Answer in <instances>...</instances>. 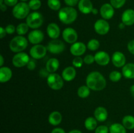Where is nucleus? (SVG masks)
I'll return each mask as SVG.
<instances>
[{
	"label": "nucleus",
	"instance_id": "1",
	"mask_svg": "<svg viewBox=\"0 0 134 133\" xmlns=\"http://www.w3.org/2000/svg\"><path fill=\"white\" fill-rule=\"evenodd\" d=\"M86 86L94 91L103 90L106 86V80L100 72L94 71L90 72L86 77Z\"/></svg>",
	"mask_w": 134,
	"mask_h": 133
},
{
	"label": "nucleus",
	"instance_id": "2",
	"mask_svg": "<svg viewBox=\"0 0 134 133\" xmlns=\"http://www.w3.org/2000/svg\"><path fill=\"white\" fill-rule=\"evenodd\" d=\"M58 17L63 23L70 24L77 19V11L72 7H65L59 10Z\"/></svg>",
	"mask_w": 134,
	"mask_h": 133
},
{
	"label": "nucleus",
	"instance_id": "3",
	"mask_svg": "<svg viewBox=\"0 0 134 133\" xmlns=\"http://www.w3.org/2000/svg\"><path fill=\"white\" fill-rule=\"evenodd\" d=\"M27 46V40L22 35L14 37L10 42L9 48L10 50L15 53H19L24 50Z\"/></svg>",
	"mask_w": 134,
	"mask_h": 133
},
{
	"label": "nucleus",
	"instance_id": "4",
	"mask_svg": "<svg viewBox=\"0 0 134 133\" xmlns=\"http://www.w3.org/2000/svg\"><path fill=\"white\" fill-rule=\"evenodd\" d=\"M30 8L28 4L24 2L17 3L13 9V14L17 19H24L27 17L30 13Z\"/></svg>",
	"mask_w": 134,
	"mask_h": 133
},
{
	"label": "nucleus",
	"instance_id": "5",
	"mask_svg": "<svg viewBox=\"0 0 134 133\" xmlns=\"http://www.w3.org/2000/svg\"><path fill=\"white\" fill-rule=\"evenodd\" d=\"M43 23V17L39 12H34L27 16L26 18V23L29 27L37 29L41 27Z\"/></svg>",
	"mask_w": 134,
	"mask_h": 133
},
{
	"label": "nucleus",
	"instance_id": "6",
	"mask_svg": "<svg viewBox=\"0 0 134 133\" xmlns=\"http://www.w3.org/2000/svg\"><path fill=\"white\" fill-rule=\"evenodd\" d=\"M63 78L56 73H51L47 77V84L54 90H59L64 86Z\"/></svg>",
	"mask_w": 134,
	"mask_h": 133
},
{
	"label": "nucleus",
	"instance_id": "7",
	"mask_svg": "<svg viewBox=\"0 0 134 133\" xmlns=\"http://www.w3.org/2000/svg\"><path fill=\"white\" fill-rule=\"evenodd\" d=\"M30 57L24 52H19L14 55L13 58V64L15 67L20 68L27 65L30 61Z\"/></svg>",
	"mask_w": 134,
	"mask_h": 133
},
{
	"label": "nucleus",
	"instance_id": "8",
	"mask_svg": "<svg viewBox=\"0 0 134 133\" xmlns=\"http://www.w3.org/2000/svg\"><path fill=\"white\" fill-rule=\"evenodd\" d=\"M65 49V44L62 40L53 39L48 43L47 50L53 54H58L63 52Z\"/></svg>",
	"mask_w": 134,
	"mask_h": 133
},
{
	"label": "nucleus",
	"instance_id": "9",
	"mask_svg": "<svg viewBox=\"0 0 134 133\" xmlns=\"http://www.w3.org/2000/svg\"><path fill=\"white\" fill-rule=\"evenodd\" d=\"M47 48L41 44H35L30 49V54L34 59H39L45 56L47 54Z\"/></svg>",
	"mask_w": 134,
	"mask_h": 133
},
{
	"label": "nucleus",
	"instance_id": "10",
	"mask_svg": "<svg viewBox=\"0 0 134 133\" xmlns=\"http://www.w3.org/2000/svg\"><path fill=\"white\" fill-rule=\"evenodd\" d=\"M62 37L67 43L69 44H73L77 40L78 35L77 31L71 27H67L63 31Z\"/></svg>",
	"mask_w": 134,
	"mask_h": 133
},
{
	"label": "nucleus",
	"instance_id": "11",
	"mask_svg": "<svg viewBox=\"0 0 134 133\" xmlns=\"http://www.w3.org/2000/svg\"><path fill=\"white\" fill-rule=\"evenodd\" d=\"M110 29L109 24L104 19H99L94 24V29L99 35H103L109 32Z\"/></svg>",
	"mask_w": 134,
	"mask_h": 133
},
{
	"label": "nucleus",
	"instance_id": "12",
	"mask_svg": "<svg viewBox=\"0 0 134 133\" xmlns=\"http://www.w3.org/2000/svg\"><path fill=\"white\" fill-rule=\"evenodd\" d=\"M100 14L104 20L111 19L115 14L114 7L110 3L103 4L101 7Z\"/></svg>",
	"mask_w": 134,
	"mask_h": 133
},
{
	"label": "nucleus",
	"instance_id": "13",
	"mask_svg": "<svg viewBox=\"0 0 134 133\" xmlns=\"http://www.w3.org/2000/svg\"><path fill=\"white\" fill-rule=\"evenodd\" d=\"M86 46L84 43L77 42L73 43L70 48V52L72 55L75 56H81L85 53Z\"/></svg>",
	"mask_w": 134,
	"mask_h": 133
},
{
	"label": "nucleus",
	"instance_id": "14",
	"mask_svg": "<svg viewBox=\"0 0 134 133\" xmlns=\"http://www.w3.org/2000/svg\"><path fill=\"white\" fill-rule=\"evenodd\" d=\"M43 39H44V34L40 30H33L28 35V40L31 44H39L43 41Z\"/></svg>",
	"mask_w": 134,
	"mask_h": 133
},
{
	"label": "nucleus",
	"instance_id": "15",
	"mask_svg": "<svg viewBox=\"0 0 134 133\" xmlns=\"http://www.w3.org/2000/svg\"><path fill=\"white\" fill-rule=\"evenodd\" d=\"M126 57L120 52H115L113 54L112 62L116 67L120 68L126 65Z\"/></svg>",
	"mask_w": 134,
	"mask_h": 133
},
{
	"label": "nucleus",
	"instance_id": "16",
	"mask_svg": "<svg viewBox=\"0 0 134 133\" xmlns=\"http://www.w3.org/2000/svg\"><path fill=\"white\" fill-rule=\"evenodd\" d=\"M122 22L125 26H130L134 24V10L127 9L122 15Z\"/></svg>",
	"mask_w": 134,
	"mask_h": 133
},
{
	"label": "nucleus",
	"instance_id": "17",
	"mask_svg": "<svg viewBox=\"0 0 134 133\" xmlns=\"http://www.w3.org/2000/svg\"><path fill=\"white\" fill-rule=\"evenodd\" d=\"M94 58L96 62L102 66L107 65L110 61V57L108 53L103 51L97 52L94 56Z\"/></svg>",
	"mask_w": 134,
	"mask_h": 133
},
{
	"label": "nucleus",
	"instance_id": "18",
	"mask_svg": "<svg viewBox=\"0 0 134 133\" xmlns=\"http://www.w3.org/2000/svg\"><path fill=\"white\" fill-rule=\"evenodd\" d=\"M79 10L85 14L92 13L93 10L92 3L90 0H80L78 4Z\"/></svg>",
	"mask_w": 134,
	"mask_h": 133
},
{
	"label": "nucleus",
	"instance_id": "19",
	"mask_svg": "<svg viewBox=\"0 0 134 133\" xmlns=\"http://www.w3.org/2000/svg\"><path fill=\"white\" fill-rule=\"evenodd\" d=\"M47 32L49 37L52 39H57L60 34V29L59 26L55 23H51L48 25Z\"/></svg>",
	"mask_w": 134,
	"mask_h": 133
},
{
	"label": "nucleus",
	"instance_id": "20",
	"mask_svg": "<svg viewBox=\"0 0 134 133\" xmlns=\"http://www.w3.org/2000/svg\"><path fill=\"white\" fill-rule=\"evenodd\" d=\"M94 114L97 121H99V122L105 121L108 117V113H107V110L104 107L102 106H99L96 108Z\"/></svg>",
	"mask_w": 134,
	"mask_h": 133
},
{
	"label": "nucleus",
	"instance_id": "21",
	"mask_svg": "<svg viewBox=\"0 0 134 133\" xmlns=\"http://www.w3.org/2000/svg\"><path fill=\"white\" fill-rule=\"evenodd\" d=\"M75 76L76 70L73 66H68L63 70L62 73V77L67 82L73 80L75 78Z\"/></svg>",
	"mask_w": 134,
	"mask_h": 133
},
{
	"label": "nucleus",
	"instance_id": "22",
	"mask_svg": "<svg viewBox=\"0 0 134 133\" xmlns=\"http://www.w3.org/2000/svg\"><path fill=\"white\" fill-rule=\"evenodd\" d=\"M12 77V70L7 66H1L0 69V82L5 83Z\"/></svg>",
	"mask_w": 134,
	"mask_h": 133
},
{
	"label": "nucleus",
	"instance_id": "23",
	"mask_svg": "<svg viewBox=\"0 0 134 133\" xmlns=\"http://www.w3.org/2000/svg\"><path fill=\"white\" fill-rule=\"evenodd\" d=\"M122 74L127 79H134V63L126 64L122 67Z\"/></svg>",
	"mask_w": 134,
	"mask_h": 133
},
{
	"label": "nucleus",
	"instance_id": "24",
	"mask_svg": "<svg viewBox=\"0 0 134 133\" xmlns=\"http://www.w3.org/2000/svg\"><path fill=\"white\" fill-rule=\"evenodd\" d=\"M62 120V116L59 112L55 111L52 112L48 116V122L51 125L56 126L61 123Z\"/></svg>",
	"mask_w": 134,
	"mask_h": 133
},
{
	"label": "nucleus",
	"instance_id": "25",
	"mask_svg": "<svg viewBox=\"0 0 134 133\" xmlns=\"http://www.w3.org/2000/svg\"><path fill=\"white\" fill-rule=\"evenodd\" d=\"M59 65L60 63L58 59L56 58H51L48 59L46 63V69L48 72L54 73L58 69Z\"/></svg>",
	"mask_w": 134,
	"mask_h": 133
},
{
	"label": "nucleus",
	"instance_id": "26",
	"mask_svg": "<svg viewBox=\"0 0 134 133\" xmlns=\"http://www.w3.org/2000/svg\"><path fill=\"white\" fill-rule=\"evenodd\" d=\"M122 125L128 130L134 129V117L132 116H126L122 119Z\"/></svg>",
	"mask_w": 134,
	"mask_h": 133
},
{
	"label": "nucleus",
	"instance_id": "27",
	"mask_svg": "<svg viewBox=\"0 0 134 133\" xmlns=\"http://www.w3.org/2000/svg\"><path fill=\"white\" fill-rule=\"evenodd\" d=\"M97 119L93 117H89L85 121V126L87 130H94L97 128Z\"/></svg>",
	"mask_w": 134,
	"mask_h": 133
},
{
	"label": "nucleus",
	"instance_id": "28",
	"mask_svg": "<svg viewBox=\"0 0 134 133\" xmlns=\"http://www.w3.org/2000/svg\"><path fill=\"white\" fill-rule=\"evenodd\" d=\"M110 133H126V129L120 123H114L110 126Z\"/></svg>",
	"mask_w": 134,
	"mask_h": 133
},
{
	"label": "nucleus",
	"instance_id": "29",
	"mask_svg": "<svg viewBox=\"0 0 134 133\" xmlns=\"http://www.w3.org/2000/svg\"><path fill=\"white\" fill-rule=\"evenodd\" d=\"M90 89L87 86H82L78 89L77 91V94L82 99H85L88 97L90 93Z\"/></svg>",
	"mask_w": 134,
	"mask_h": 133
},
{
	"label": "nucleus",
	"instance_id": "30",
	"mask_svg": "<svg viewBox=\"0 0 134 133\" xmlns=\"http://www.w3.org/2000/svg\"><path fill=\"white\" fill-rule=\"evenodd\" d=\"M29 26L26 23H21L17 26L16 31L18 35H24L28 31Z\"/></svg>",
	"mask_w": 134,
	"mask_h": 133
},
{
	"label": "nucleus",
	"instance_id": "31",
	"mask_svg": "<svg viewBox=\"0 0 134 133\" xmlns=\"http://www.w3.org/2000/svg\"><path fill=\"white\" fill-rule=\"evenodd\" d=\"M47 5L50 9L53 10H60L61 7V3L60 0H48Z\"/></svg>",
	"mask_w": 134,
	"mask_h": 133
},
{
	"label": "nucleus",
	"instance_id": "32",
	"mask_svg": "<svg viewBox=\"0 0 134 133\" xmlns=\"http://www.w3.org/2000/svg\"><path fill=\"white\" fill-rule=\"evenodd\" d=\"M99 42L97 39H91L87 44V48L91 51H95L99 48Z\"/></svg>",
	"mask_w": 134,
	"mask_h": 133
},
{
	"label": "nucleus",
	"instance_id": "33",
	"mask_svg": "<svg viewBox=\"0 0 134 133\" xmlns=\"http://www.w3.org/2000/svg\"><path fill=\"white\" fill-rule=\"evenodd\" d=\"M122 74L116 70H113L109 74V79L113 82H117L121 79Z\"/></svg>",
	"mask_w": 134,
	"mask_h": 133
},
{
	"label": "nucleus",
	"instance_id": "34",
	"mask_svg": "<svg viewBox=\"0 0 134 133\" xmlns=\"http://www.w3.org/2000/svg\"><path fill=\"white\" fill-rule=\"evenodd\" d=\"M30 9L37 10L41 6V1L40 0H30L28 3Z\"/></svg>",
	"mask_w": 134,
	"mask_h": 133
},
{
	"label": "nucleus",
	"instance_id": "35",
	"mask_svg": "<svg viewBox=\"0 0 134 133\" xmlns=\"http://www.w3.org/2000/svg\"><path fill=\"white\" fill-rule=\"evenodd\" d=\"M126 0H110L111 5L115 9H120L125 4Z\"/></svg>",
	"mask_w": 134,
	"mask_h": 133
},
{
	"label": "nucleus",
	"instance_id": "36",
	"mask_svg": "<svg viewBox=\"0 0 134 133\" xmlns=\"http://www.w3.org/2000/svg\"><path fill=\"white\" fill-rule=\"evenodd\" d=\"M84 60L81 58L80 56H77V57H75L73 60V66H75V67L80 68L82 66V64H83Z\"/></svg>",
	"mask_w": 134,
	"mask_h": 133
},
{
	"label": "nucleus",
	"instance_id": "37",
	"mask_svg": "<svg viewBox=\"0 0 134 133\" xmlns=\"http://www.w3.org/2000/svg\"><path fill=\"white\" fill-rule=\"evenodd\" d=\"M109 129L105 125H100L95 130V133H109Z\"/></svg>",
	"mask_w": 134,
	"mask_h": 133
},
{
	"label": "nucleus",
	"instance_id": "38",
	"mask_svg": "<svg viewBox=\"0 0 134 133\" xmlns=\"http://www.w3.org/2000/svg\"><path fill=\"white\" fill-rule=\"evenodd\" d=\"M84 63H85L86 64H88V65H90V64L93 63L95 61V58H94V56H92V55H87L84 58Z\"/></svg>",
	"mask_w": 134,
	"mask_h": 133
},
{
	"label": "nucleus",
	"instance_id": "39",
	"mask_svg": "<svg viewBox=\"0 0 134 133\" xmlns=\"http://www.w3.org/2000/svg\"><path fill=\"white\" fill-rule=\"evenodd\" d=\"M16 29L14 26H13V24H9L6 26L5 27V30H6L7 33L8 34H13V33H14V31H16Z\"/></svg>",
	"mask_w": 134,
	"mask_h": 133
},
{
	"label": "nucleus",
	"instance_id": "40",
	"mask_svg": "<svg viewBox=\"0 0 134 133\" xmlns=\"http://www.w3.org/2000/svg\"><path fill=\"white\" fill-rule=\"evenodd\" d=\"M80 0H64L65 4L69 7L75 6L77 3H79Z\"/></svg>",
	"mask_w": 134,
	"mask_h": 133
},
{
	"label": "nucleus",
	"instance_id": "41",
	"mask_svg": "<svg viewBox=\"0 0 134 133\" xmlns=\"http://www.w3.org/2000/svg\"><path fill=\"white\" fill-rule=\"evenodd\" d=\"M18 3V0H4V3L9 7H14Z\"/></svg>",
	"mask_w": 134,
	"mask_h": 133
},
{
	"label": "nucleus",
	"instance_id": "42",
	"mask_svg": "<svg viewBox=\"0 0 134 133\" xmlns=\"http://www.w3.org/2000/svg\"><path fill=\"white\" fill-rule=\"evenodd\" d=\"M35 66H36V63H35V61L34 59H30L28 63L27 64V69L30 70H34L35 68Z\"/></svg>",
	"mask_w": 134,
	"mask_h": 133
},
{
	"label": "nucleus",
	"instance_id": "43",
	"mask_svg": "<svg viewBox=\"0 0 134 133\" xmlns=\"http://www.w3.org/2000/svg\"><path fill=\"white\" fill-rule=\"evenodd\" d=\"M128 50L132 54L134 55V40H131L128 43Z\"/></svg>",
	"mask_w": 134,
	"mask_h": 133
},
{
	"label": "nucleus",
	"instance_id": "44",
	"mask_svg": "<svg viewBox=\"0 0 134 133\" xmlns=\"http://www.w3.org/2000/svg\"><path fill=\"white\" fill-rule=\"evenodd\" d=\"M51 133H65V132L62 128H55L52 130Z\"/></svg>",
	"mask_w": 134,
	"mask_h": 133
},
{
	"label": "nucleus",
	"instance_id": "45",
	"mask_svg": "<svg viewBox=\"0 0 134 133\" xmlns=\"http://www.w3.org/2000/svg\"><path fill=\"white\" fill-rule=\"evenodd\" d=\"M6 30L5 29H4L3 27H0V38L1 39H3V37H5L6 36Z\"/></svg>",
	"mask_w": 134,
	"mask_h": 133
},
{
	"label": "nucleus",
	"instance_id": "46",
	"mask_svg": "<svg viewBox=\"0 0 134 133\" xmlns=\"http://www.w3.org/2000/svg\"><path fill=\"white\" fill-rule=\"evenodd\" d=\"M47 72H48V70H47V69H42L40 71V76L42 77H48L49 74L48 75Z\"/></svg>",
	"mask_w": 134,
	"mask_h": 133
},
{
	"label": "nucleus",
	"instance_id": "47",
	"mask_svg": "<svg viewBox=\"0 0 134 133\" xmlns=\"http://www.w3.org/2000/svg\"><path fill=\"white\" fill-rule=\"evenodd\" d=\"M130 93L131 95H132V96L134 98V85H132V86L130 87Z\"/></svg>",
	"mask_w": 134,
	"mask_h": 133
},
{
	"label": "nucleus",
	"instance_id": "48",
	"mask_svg": "<svg viewBox=\"0 0 134 133\" xmlns=\"http://www.w3.org/2000/svg\"><path fill=\"white\" fill-rule=\"evenodd\" d=\"M1 9L3 12L5 11V10H7L6 5H5V4H2V5H1Z\"/></svg>",
	"mask_w": 134,
	"mask_h": 133
},
{
	"label": "nucleus",
	"instance_id": "49",
	"mask_svg": "<svg viewBox=\"0 0 134 133\" xmlns=\"http://www.w3.org/2000/svg\"><path fill=\"white\" fill-rule=\"evenodd\" d=\"M0 59H1V61H0V65H1V66H2L3 65V63H4V59H3V57L2 55H1V56H0Z\"/></svg>",
	"mask_w": 134,
	"mask_h": 133
},
{
	"label": "nucleus",
	"instance_id": "50",
	"mask_svg": "<svg viewBox=\"0 0 134 133\" xmlns=\"http://www.w3.org/2000/svg\"><path fill=\"white\" fill-rule=\"evenodd\" d=\"M69 133H82V132L79 130H72Z\"/></svg>",
	"mask_w": 134,
	"mask_h": 133
},
{
	"label": "nucleus",
	"instance_id": "51",
	"mask_svg": "<svg viewBox=\"0 0 134 133\" xmlns=\"http://www.w3.org/2000/svg\"><path fill=\"white\" fill-rule=\"evenodd\" d=\"M124 27H125V24H124V23H120V24L119 25V28H120V29H124Z\"/></svg>",
	"mask_w": 134,
	"mask_h": 133
},
{
	"label": "nucleus",
	"instance_id": "52",
	"mask_svg": "<svg viewBox=\"0 0 134 133\" xmlns=\"http://www.w3.org/2000/svg\"><path fill=\"white\" fill-rule=\"evenodd\" d=\"M92 13L94 14H97L98 13V10L97 9H95V8H94V9H93Z\"/></svg>",
	"mask_w": 134,
	"mask_h": 133
},
{
	"label": "nucleus",
	"instance_id": "53",
	"mask_svg": "<svg viewBox=\"0 0 134 133\" xmlns=\"http://www.w3.org/2000/svg\"><path fill=\"white\" fill-rule=\"evenodd\" d=\"M3 1H4V0H0V5H2V4H3Z\"/></svg>",
	"mask_w": 134,
	"mask_h": 133
},
{
	"label": "nucleus",
	"instance_id": "54",
	"mask_svg": "<svg viewBox=\"0 0 134 133\" xmlns=\"http://www.w3.org/2000/svg\"><path fill=\"white\" fill-rule=\"evenodd\" d=\"M21 1H27V0H21Z\"/></svg>",
	"mask_w": 134,
	"mask_h": 133
}]
</instances>
